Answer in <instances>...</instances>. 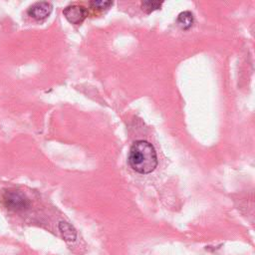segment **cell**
Wrapping results in <instances>:
<instances>
[{
	"instance_id": "obj_8",
	"label": "cell",
	"mask_w": 255,
	"mask_h": 255,
	"mask_svg": "<svg viewBox=\"0 0 255 255\" xmlns=\"http://www.w3.org/2000/svg\"><path fill=\"white\" fill-rule=\"evenodd\" d=\"M90 5L92 8L94 9H99V10H104V9H108L110 6L113 5L112 1H91Z\"/></svg>"
},
{
	"instance_id": "obj_1",
	"label": "cell",
	"mask_w": 255,
	"mask_h": 255,
	"mask_svg": "<svg viewBox=\"0 0 255 255\" xmlns=\"http://www.w3.org/2000/svg\"><path fill=\"white\" fill-rule=\"evenodd\" d=\"M128 163L138 173L152 172L157 166V155L153 145L146 140H135L129 149Z\"/></svg>"
},
{
	"instance_id": "obj_5",
	"label": "cell",
	"mask_w": 255,
	"mask_h": 255,
	"mask_svg": "<svg viewBox=\"0 0 255 255\" xmlns=\"http://www.w3.org/2000/svg\"><path fill=\"white\" fill-rule=\"evenodd\" d=\"M177 23L181 29H183V30L189 29L193 23L192 13H190L189 11L181 12L177 17Z\"/></svg>"
},
{
	"instance_id": "obj_6",
	"label": "cell",
	"mask_w": 255,
	"mask_h": 255,
	"mask_svg": "<svg viewBox=\"0 0 255 255\" xmlns=\"http://www.w3.org/2000/svg\"><path fill=\"white\" fill-rule=\"evenodd\" d=\"M59 229L62 233L63 238L66 241H74L76 239V231L75 229L67 222H60Z\"/></svg>"
},
{
	"instance_id": "obj_7",
	"label": "cell",
	"mask_w": 255,
	"mask_h": 255,
	"mask_svg": "<svg viewBox=\"0 0 255 255\" xmlns=\"http://www.w3.org/2000/svg\"><path fill=\"white\" fill-rule=\"evenodd\" d=\"M161 5H162V2H159V1H143L141 2L140 7L144 12L150 13L154 10L159 9Z\"/></svg>"
},
{
	"instance_id": "obj_2",
	"label": "cell",
	"mask_w": 255,
	"mask_h": 255,
	"mask_svg": "<svg viewBox=\"0 0 255 255\" xmlns=\"http://www.w3.org/2000/svg\"><path fill=\"white\" fill-rule=\"evenodd\" d=\"M5 206L9 210L22 211L29 207L30 202L27 196L20 190H8L3 195Z\"/></svg>"
},
{
	"instance_id": "obj_4",
	"label": "cell",
	"mask_w": 255,
	"mask_h": 255,
	"mask_svg": "<svg viewBox=\"0 0 255 255\" xmlns=\"http://www.w3.org/2000/svg\"><path fill=\"white\" fill-rule=\"evenodd\" d=\"M53 10L52 4L49 2H37L28 9V14L36 20H44L49 17Z\"/></svg>"
},
{
	"instance_id": "obj_3",
	"label": "cell",
	"mask_w": 255,
	"mask_h": 255,
	"mask_svg": "<svg viewBox=\"0 0 255 255\" xmlns=\"http://www.w3.org/2000/svg\"><path fill=\"white\" fill-rule=\"evenodd\" d=\"M66 19L72 24H81L88 16V11L81 5H69L63 11Z\"/></svg>"
}]
</instances>
